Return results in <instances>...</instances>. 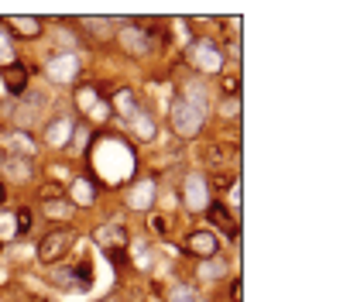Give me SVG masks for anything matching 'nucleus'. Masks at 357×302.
<instances>
[{
	"label": "nucleus",
	"mask_w": 357,
	"mask_h": 302,
	"mask_svg": "<svg viewBox=\"0 0 357 302\" xmlns=\"http://www.w3.org/2000/svg\"><path fill=\"white\" fill-rule=\"evenodd\" d=\"M230 299H234V302L241 299V282H234V285H230Z\"/></svg>",
	"instance_id": "c85d7f7f"
},
{
	"label": "nucleus",
	"mask_w": 357,
	"mask_h": 302,
	"mask_svg": "<svg viewBox=\"0 0 357 302\" xmlns=\"http://www.w3.org/2000/svg\"><path fill=\"white\" fill-rule=\"evenodd\" d=\"M7 200V189H3V182H0V202Z\"/></svg>",
	"instance_id": "7c9ffc66"
},
{
	"label": "nucleus",
	"mask_w": 357,
	"mask_h": 302,
	"mask_svg": "<svg viewBox=\"0 0 357 302\" xmlns=\"http://www.w3.org/2000/svg\"><path fill=\"white\" fill-rule=\"evenodd\" d=\"M206 209H210V216H213V223H220V227H223V230H227V234H230V237L237 240V220H230V213H227V206H223V202H210Z\"/></svg>",
	"instance_id": "f3484780"
},
{
	"label": "nucleus",
	"mask_w": 357,
	"mask_h": 302,
	"mask_svg": "<svg viewBox=\"0 0 357 302\" xmlns=\"http://www.w3.org/2000/svg\"><path fill=\"white\" fill-rule=\"evenodd\" d=\"M203 117H206V113H199L185 97H178V100L172 103V131H176L178 138H196L199 127H203Z\"/></svg>",
	"instance_id": "7ed1b4c3"
},
{
	"label": "nucleus",
	"mask_w": 357,
	"mask_h": 302,
	"mask_svg": "<svg viewBox=\"0 0 357 302\" xmlns=\"http://www.w3.org/2000/svg\"><path fill=\"white\" fill-rule=\"evenodd\" d=\"M45 141H48L52 148H62V144H69V141H73V120H69V117H59V120H52V124L45 127Z\"/></svg>",
	"instance_id": "f8f14e48"
},
{
	"label": "nucleus",
	"mask_w": 357,
	"mask_h": 302,
	"mask_svg": "<svg viewBox=\"0 0 357 302\" xmlns=\"http://www.w3.org/2000/svg\"><path fill=\"white\" fill-rule=\"evenodd\" d=\"M73 196H76L80 206H89V202L96 200V193H93V186H89L86 179H80V182H76V193H73Z\"/></svg>",
	"instance_id": "5701e85b"
},
{
	"label": "nucleus",
	"mask_w": 357,
	"mask_h": 302,
	"mask_svg": "<svg viewBox=\"0 0 357 302\" xmlns=\"http://www.w3.org/2000/svg\"><path fill=\"white\" fill-rule=\"evenodd\" d=\"M7 176L10 179H17V182H28L31 176H35V169H31V158H7Z\"/></svg>",
	"instance_id": "a211bd4d"
},
{
	"label": "nucleus",
	"mask_w": 357,
	"mask_h": 302,
	"mask_svg": "<svg viewBox=\"0 0 357 302\" xmlns=\"http://www.w3.org/2000/svg\"><path fill=\"white\" fill-rule=\"evenodd\" d=\"M28 227H31V209H17V230L24 234Z\"/></svg>",
	"instance_id": "a878e982"
},
{
	"label": "nucleus",
	"mask_w": 357,
	"mask_h": 302,
	"mask_svg": "<svg viewBox=\"0 0 357 302\" xmlns=\"http://www.w3.org/2000/svg\"><path fill=\"white\" fill-rule=\"evenodd\" d=\"M42 209H45L48 220H69V216H73V202H69V196H66V200H45L42 202Z\"/></svg>",
	"instance_id": "6ab92c4d"
},
{
	"label": "nucleus",
	"mask_w": 357,
	"mask_h": 302,
	"mask_svg": "<svg viewBox=\"0 0 357 302\" xmlns=\"http://www.w3.org/2000/svg\"><path fill=\"white\" fill-rule=\"evenodd\" d=\"M45 73H48V79H55V83H73V79L80 76V62H76L73 52H55V55H48Z\"/></svg>",
	"instance_id": "20e7f679"
},
{
	"label": "nucleus",
	"mask_w": 357,
	"mask_h": 302,
	"mask_svg": "<svg viewBox=\"0 0 357 302\" xmlns=\"http://www.w3.org/2000/svg\"><path fill=\"white\" fill-rule=\"evenodd\" d=\"M3 144H7L10 151H17L14 158H31V155H35V141H31L24 131H7V134H3Z\"/></svg>",
	"instance_id": "2eb2a0df"
},
{
	"label": "nucleus",
	"mask_w": 357,
	"mask_h": 302,
	"mask_svg": "<svg viewBox=\"0 0 357 302\" xmlns=\"http://www.w3.org/2000/svg\"><path fill=\"white\" fill-rule=\"evenodd\" d=\"M42 302H45V299H42Z\"/></svg>",
	"instance_id": "473e14b6"
},
{
	"label": "nucleus",
	"mask_w": 357,
	"mask_h": 302,
	"mask_svg": "<svg viewBox=\"0 0 357 302\" xmlns=\"http://www.w3.org/2000/svg\"><path fill=\"white\" fill-rule=\"evenodd\" d=\"M69 247H73V234H69L66 227L48 230V234L38 240V261H42V265H55V261H62V258L69 254Z\"/></svg>",
	"instance_id": "f03ea898"
},
{
	"label": "nucleus",
	"mask_w": 357,
	"mask_h": 302,
	"mask_svg": "<svg viewBox=\"0 0 357 302\" xmlns=\"http://www.w3.org/2000/svg\"><path fill=\"white\" fill-rule=\"evenodd\" d=\"M7 28H10L14 38H38L42 35V17L17 14V17H7Z\"/></svg>",
	"instance_id": "6e6552de"
},
{
	"label": "nucleus",
	"mask_w": 357,
	"mask_h": 302,
	"mask_svg": "<svg viewBox=\"0 0 357 302\" xmlns=\"http://www.w3.org/2000/svg\"><path fill=\"white\" fill-rule=\"evenodd\" d=\"M223 275H227V261H220V258L199 261V279H210V282H217V279H223Z\"/></svg>",
	"instance_id": "aec40b11"
},
{
	"label": "nucleus",
	"mask_w": 357,
	"mask_h": 302,
	"mask_svg": "<svg viewBox=\"0 0 357 302\" xmlns=\"http://www.w3.org/2000/svg\"><path fill=\"white\" fill-rule=\"evenodd\" d=\"M192 302H206V299H192Z\"/></svg>",
	"instance_id": "2f4dec72"
},
{
	"label": "nucleus",
	"mask_w": 357,
	"mask_h": 302,
	"mask_svg": "<svg viewBox=\"0 0 357 302\" xmlns=\"http://www.w3.org/2000/svg\"><path fill=\"white\" fill-rule=\"evenodd\" d=\"M120 45H124V52L134 55V59H141V55L152 52V38H148V31L138 28V24H124V28H120Z\"/></svg>",
	"instance_id": "39448f33"
},
{
	"label": "nucleus",
	"mask_w": 357,
	"mask_h": 302,
	"mask_svg": "<svg viewBox=\"0 0 357 302\" xmlns=\"http://www.w3.org/2000/svg\"><path fill=\"white\" fill-rule=\"evenodd\" d=\"M199 155H203V162L210 169H223V165H230L237 158V148H230V144H206Z\"/></svg>",
	"instance_id": "9b49d317"
},
{
	"label": "nucleus",
	"mask_w": 357,
	"mask_h": 302,
	"mask_svg": "<svg viewBox=\"0 0 357 302\" xmlns=\"http://www.w3.org/2000/svg\"><path fill=\"white\" fill-rule=\"evenodd\" d=\"M113 110H117V113H124V117H134V113H138V100H134V93H131V90H120V93L113 97Z\"/></svg>",
	"instance_id": "4be33fe9"
},
{
	"label": "nucleus",
	"mask_w": 357,
	"mask_h": 302,
	"mask_svg": "<svg viewBox=\"0 0 357 302\" xmlns=\"http://www.w3.org/2000/svg\"><path fill=\"white\" fill-rule=\"evenodd\" d=\"M0 79H3V86H7V90H10L14 97L28 93V69H24L21 62H10V66H3Z\"/></svg>",
	"instance_id": "1a4fd4ad"
},
{
	"label": "nucleus",
	"mask_w": 357,
	"mask_h": 302,
	"mask_svg": "<svg viewBox=\"0 0 357 302\" xmlns=\"http://www.w3.org/2000/svg\"><path fill=\"white\" fill-rule=\"evenodd\" d=\"M76 103L83 106V113H89V117H103V113H107V110H103L107 103H103V97H100L93 86H80V90H76Z\"/></svg>",
	"instance_id": "4468645a"
},
{
	"label": "nucleus",
	"mask_w": 357,
	"mask_h": 302,
	"mask_svg": "<svg viewBox=\"0 0 357 302\" xmlns=\"http://www.w3.org/2000/svg\"><path fill=\"white\" fill-rule=\"evenodd\" d=\"M131 127H134V138H141V141H152V138H155V120H152L148 110H138V113L131 117Z\"/></svg>",
	"instance_id": "dca6fc26"
},
{
	"label": "nucleus",
	"mask_w": 357,
	"mask_h": 302,
	"mask_svg": "<svg viewBox=\"0 0 357 302\" xmlns=\"http://www.w3.org/2000/svg\"><path fill=\"white\" fill-rule=\"evenodd\" d=\"M145 302H162V296H158V292H152V296H148Z\"/></svg>",
	"instance_id": "c756f323"
},
{
	"label": "nucleus",
	"mask_w": 357,
	"mask_h": 302,
	"mask_svg": "<svg viewBox=\"0 0 357 302\" xmlns=\"http://www.w3.org/2000/svg\"><path fill=\"white\" fill-rule=\"evenodd\" d=\"M152 200H155V186H152V182H141V186L131 189V206H134V209H145Z\"/></svg>",
	"instance_id": "412c9836"
},
{
	"label": "nucleus",
	"mask_w": 357,
	"mask_h": 302,
	"mask_svg": "<svg viewBox=\"0 0 357 302\" xmlns=\"http://www.w3.org/2000/svg\"><path fill=\"white\" fill-rule=\"evenodd\" d=\"M223 90L237 97V90H241V79H237V76H227V79H223Z\"/></svg>",
	"instance_id": "bb28decb"
},
{
	"label": "nucleus",
	"mask_w": 357,
	"mask_h": 302,
	"mask_svg": "<svg viewBox=\"0 0 357 302\" xmlns=\"http://www.w3.org/2000/svg\"><path fill=\"white\" fill-rule=\"evenodd\" d=\"M96 244H103V251H107V247H124V244H127L124 223H107V227H100V230H96Z\"/></svg>",
	"instance_id": "ddd939ff"
},
{
	"label": "nucleus",
	"mask_w": 357,
	"mask_h": 302,
	"mask_svg": "<svg viewBox=\"0 0 357 302\" xmlns=\"http://www.w3.org/2000/svg\"><path fill=\"white\" fill-rule=\"evenodd\" d=\"M185 251L196 254L199 261H210V258H217L220 240H217V234H210V230H192V234L185 237Z\"/></svg>",
	"instance_id": "423d86ee"
},
{
	"label": "nucleus",
	"mask_w": 357,
	"mask_h": 302,
	"mask_svg": "<svg viewBox=\"0 0 357 302\" xmlns=\"http://www.w3.org/2000/svg\"><path fill=\"white\" fill-rule=\"evenodd\" d=\"M185 59L192 62L196 73H220V66H223V52H220L217 41H210V38L192 41L189 52H185Z\"/></svg>",
	"instance_id": "f257e3e1"
},
{
	"label": "nucleus",
	"mask_w": 357,
	"mask_h": 302,
	"mask_svg": "<svg viewBox=\"0 0 357 302\" xmlns=\"http://www.w3.org/2000/svg\"><path fill=\"white\" fill-rule=\"evenodd\" d=\"M223 106H227V110H223L227 117H230V113H234V117L241 113V100H237V97H234V100H227V103H223Z\"/></svg>",
	"instance_id": "cd10ccee"
},
{
	"label": "nucleus",
	"mask_w": 357,
	"mask_h": 302,
	"mask_svg": "<svg viewBox=\"0 0 357 302\" xmlns=\"http://www.w3.org/2000/svg\"><path fill=\"white\" fill-rule=\"evenodd\" d=\"M192 299H196V292H192L189 285H176V289H172V299H169V302H192Z\"/></svg>",
	"instance_id": "393cba45"
},
{
	"label": "nucleus",
	"mask_w": 357,
	"mask_h": 302,
	"mask_svg": "<svg viewBox=\"0 0 357 302\" xmlns=\"http://www.w3.org/2000/svg\"><path fill=\"white\" fill-rule=\"evenodd\" d=\"M52 282L55 285H62V289H86L89 285V268H59V272H52Z\"/></svg>",
	"instance_id": "9d476101"
},
{
	"label": "nucleus",
	"mask_w": 357,
	"mask_h": 302,
	"mask_svg": "<svg viewBox=\"0 0 357 302\" xmlns=\"http://www.w3.org/2000/svg\"><path fill=\"white\" fill-rule=\"evenodd\" d=\"M185 206L189 209H206L210 206V186L203 176H189L185 179Z\"/></svg>",
	"instance_id": "0eeeda50"
},
{
	"label": "nucleus",
	"mask_w": 357,
	"mask_h": 302,
	"mask_svg": "<svg viewBox=\"0 0 357 302\" xmlns=\"http://www.w3.org/2000/svg\"><path fill=\"white\" fill-rule=\"evenodd\" d=\"M80 24H83L86 31H93V35H107V24H113V21H110V17H83Z\"/></svg>",
	"instance_id": "b1692460"
}]
</instances>
